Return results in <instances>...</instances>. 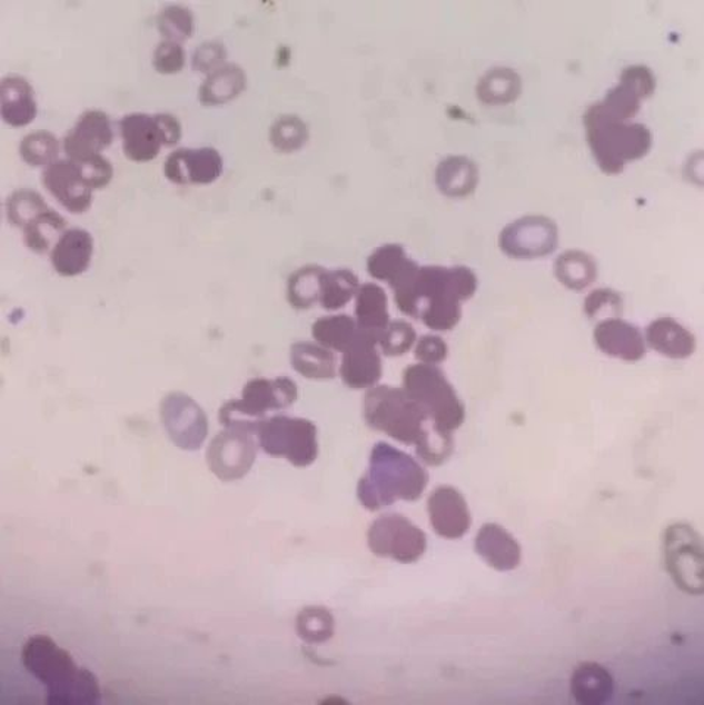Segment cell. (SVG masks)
Instances as JSON below:
<instances>
[{
  "instance_id": "6da1fadb",
  "label": "cell",
  "mask_w": 704,
  "mask_h": 705,
  "mask_svg": "<svg viewBox=\"0 0 704 705\" xmlns=\"http://www.w3.org/2000/svg\"><path fill=\"white\" fill-rule=\"evenodd\" d=\"M363 410L369 428L406 446H414L424 464L440 466L454 453V435L438 431L404 387L369 388L364 397Z\"/></svg>"
},
{
  "instance_id": "7a4b0ae2",
  "label": "cell",
  "mask_w": 704,
  "mask_h": 705,
  "mask_svg": "<svg viewBox=\"0 0 704 705\" xmlns=\"http://www.w3.org/2000/svg\"><path fill=\"white\" fill-rule=\"evenodd\" d=\"M21 662L46 688V703L93 705L100 703L98 679L79 667L70 653L46 635L31 636L21 649Z\"/></svg>"
},
{
  "instance_id": "3957f363",
  "label": "cell",
  "mask_w": 704,
  "mask_h": 705,
  "mask_svg": "<svg viewBox=\"0 0 704 705\" xmlns=\"http://www.w3.org/2000/svg\"><path fill=\"white\" fill-rule=\"evenodd\" d=\"M428 485L427 470L419 461L387 443L375 444L367 474L358 484L365 509L377 512L397 500L416 502Z\"/></svg>"
},
{
  "instance_id": "277c9868",
  "label": "cell",
  "mask_w": 704,
  "mask_h": 705,
  "mask_svg": "<svg viewBox=\"0 0 704 705\" xmlns=\"http://www.w3.org/2000/svg\"><path fill=\"white\" fill-rule=\"evenodd\" d=\"M584 126L598 168L609 176L624 171L631 160L646 157L653 145L647 126L611 118L597 102L585 111Z\"/></svg>"
},
{
  "instance_id": "5b68a950",
  "label": "cell",
  "mask_w": 704,
  "mask_h": 705,
  "mask_svg": "<svg viewBox=\"0 0 704 705\" xmlns=\"http://www.w3.org/2000/svg\"><path fill=\"white\" fill-rule=\"evenodd\" d=\"M478 279L466 267H419L414 277L396 288L395 300L401 314L419 319L428 304L452 300L456 304L470 299L477 291Z\"/></svg>"
},
{
  "instance_id": "8992f818",
  "label": "cell",
  "mask_w": 704,
  "mask_h": 705,
  "mask_svg": "<svg viewBox=\"0 0 704 705\" xmlns=\"http://www.w3.org/2000/svg\"><path fill=\"white\" fill-rule=\"evenodd\" d=\"M404 390L423 407L438 431L454 435L464 424V403L438 366L416 364L406 368Z\"/></svg>"
},
{
  "instance_id": "52a82bcc",
  "label": "cell",
  "mask_w": 704,
  "mask_h": 705,
  "mask_svg": "<svg viewBox=\"0 0 704 705\" xmlns=\"http://www.w3.org/2000/svg\"><path fill=\"white\" fill-rule=\"evenodd\" d=\"M256 438L267 455L285 457L296 468H308L318 459V429L313 420L271 416L260 423Z\"/></svg>"
},
{
  "instance_id": "ba28073f",
  "label": "cell",
  "mask_w": 704,
  "mask_h": 705,
  "mask_svg": "<svg viewBox=\"0 0 704 705\" xmlns=\"http://www.w3.org/2000/svg\"><path fill=\"white\" fill-rule=\"evenodd\" d=\"M368 546L375 556L409 565L427 552V535L408 517L391 513L369 526Z\"/></svg>"
},
{
  "instance_id": "9c48e42d",
  "label": "cell",
  "mask_w": 704,
  "mask_h": 705,
  "mask_svg": "<svg viewBox=\"0 0 704 705\" xmlns=\"http://www.w3.org/2000/svg\"><path fill=\"white\" fill-rule=\"evenodd\" d=\"M665 558L667 572L681 589L690 594L703 590V548L696 530L687 524L666 529Z\"/></svg>"
},
{
  "instance_id": "30bf717a",
  "label": "cell",
  "mask_w": 704,
  "mask_h": 705,
  "mask_svg": "<svg viewBox=\"0 0 704 705\" xmlns=\"http://www.w3.org/2000/svg\"><path fill=\"white\" fill-rule=\"evenodd\" d=\"M163 428L182 450H198L208 437V418L202 407L182 393L169 394L162 400Z\"/></svg>"
},
{
  "instance_id": "8fae6325",
  "label": "cell",
  "mask_w": 704,
  "mask_h": 705,
  "mask_svg": "<svg viewBox=\"0 0 704 705\" xmlns=\"http://www.w3.org/2000/svg\"><path fill=\"white\" fill-rule=\"evenodd\" d=\"M559 235L555 221L551 218L524 217L512 222L500 235L503 254L515 259H534L551 255L556 249Z\"/></svg>"
},
{
  "instance_id": "7c38bea8",
  "label": "cell",
  "mask_w": 704,
  "mask_h": 705,
  "mask_svg": "<svg viewBox=\"0 0 704 705\" xmlns=\"http://www.w3.org/2000/svg\"><path fill=\"white\" fill-rule=\"evenodd\" d=\"M255 435L226 429L210 441L207 460L210 471L219 479L237 480L249 474L256 460Z\"/></svg>"
},
{
  "instance_id": "4fadbf2b",
  "label": "cell",
  "mask_w": 704,
  "mask_h": 705,
  "mask_svg": "<svg viewBox=\"0 0 704 705\" xmlns=\"http://www.w3.org/2000/svg\"><path fill=\"white\" fill-rule=\"evenodd\" d=\"M222 171L221 153L214 148H180L169 153L163 163V176L178 186L212 185Z\"/></svg>"
},
{
  "instance_id": "5bb4252c",
  "label": "cell",
  "mask_w": 704,
  "mask_h": 705,
  "mask_svg": "<svg viewBox=\"0 0 704 705\" xmlns=\"http://www.w3.org/2000/svg\"><path fill=\"white\" fill-rule=\"evenodd\" d=\"M112 141L111 117L102 109H87L63 136L62 150L68 159L83 160L103 155Z\"/></svg>"
},
{
  "instance_id": "9a60e30c",
  "label": "cell",
  "mask_w": 704,
  "mask_h": 705,
  "mask_svg": "<svg viewBox=\"0 0 704 705\" xmlns=\"http://www.w3.org/2000/svg\"><path fill=\"white\" fill-rule=\"evenodd\" d=\"M42 182L44 189L70 214H85L93 203L95 190L87 185L75 160H54L43 169Z\"/></svg>"
},
{
  "instance_id": "2e32d148",
  "label": "cell",
  "mask_w": 704,
  "mask_h": 705,
  "mask_svg": "<svg viewBox=\"0 0 704 705\" xmlns=\"http://www.w3.org/2000/svg\"><path fill=\"white\" fill-rule=\"evenodd\" d=\"M120 135L122 152L131 162H150L166 148L161 127L155 113H126L120 121Z\"/></svg>"
},
{
  "instance_id": "e0dca14e",
  "label": "cell",
  "mask_w": 704,
  "mask_h": 705,
  "mask_svg": "<svg viewBox=\"0 0 704 705\" xmlns=\"http://www.w3.org/2000/svg\"><path fill=\"white\" fill-rule=\"evenodd\" d=\"M428 515L434 533L446 539L465 537L473 524L468 503L449 485L434 489L428 498Z\"/></svg>"
},
{
  "instance_id": "ac0fdd59",
  "label": "cell",
  "mask_w": 704,
  "mask_h": 705,
  "mask_svg": "<svg viewBox=\"0 0 704 705\" xmlns=\"http://www.w3.org/2000/svg\"><path fill=\"white\" fill-rule=\"evenodd\" d=\"M377 347L378 338L363 329L359 340L343 352L340 377L347 387L369 390L377 386L383 375V360Z\"/></svg>"
},
{
  "instance_id": "d6986e66",
  "label": "cell",
  "mask_w": 704,
  "mask_h": 705,
  "mask_svg": "<svg viewBox=\"0 0 704 705\" xmlns=\"http://www.w3.org/2000/svg\"><path fill=\"white\" fill-rule=\"evenodd\" d=\"M594 342L606 356L638 361L646 355V340L633 324L624 319H602L594 329Z\"/></svg>"
},
{
  "instance_id": "ffe728a7",
  "label": "cell",
  "mask_w": 704,
  "mask_h": 705,
  "mask_svg": "<svg viewBox=\"0 0 704 705\" xmlns=\"http://www.w3.org/2000/svg\"><path fill=\"white\" fill-rule=\"evenodd\" d=\"M297 400V386L290 378H255L246 384L240 401L256 418H268L269 411H280Z\"/></svg>"
},
{
  "instance_id": "44dd1931",
  "label": "cell",
  "mask_w": 704,
  "mask_h": 705,
  "mask_svg": "<svg viewBox=\"0 0 704 705\" xmlns=\"http://www.w3.org/2000/svg\"><path fill=\"white\" fill-rule=\"evenodd\" d=\"M39 107L31 82L24 76L7 75L0 80V117L11 127H27L38 117Z\"/></svg>"
},
{
  "instance_id": "7402d4cb",
  "label": "cell",
  "mask_w": 704,
  "mask_h": 705,
  "mask_svg": "<svg viewBox=\"0 0 704 705\" xmlns=\"http://www.w3.org/2000/svg\"><path fill=\"white\" fill-rule=\"evenodd\" d=\"M95 254V240L85 228H68L52 251L50 264L61 277L72 278L89 269Z\"/></svg>"
},
{
  "instance_id": "603a6c76",
  "label": "cell",
  "mask_w": 704,
  "mask_h": 705,
  "mask_svg": "<svg viewBox=\"0 0 704 705\" xmlns=\"http://www.w3.org/2000/svg\"><path fill=\"white\" fill-rule=\"evenodd\" d=\"M475 552L493 569L509 572L519 566L523 549L503 526L484 525L475 538Z\"/></svg>"
},
{
  "instance_id": "cb8c5ba5",
  "label": "cell",
  "mask_w": 704,
  "mask_h": 705,
  "mask_svg": "<svg viewBox=\"0 0 704 705\" xmlns=\"http://www.w3.org/2000/svg\"><path fill=\"white\" fill-rule=\"evenodd\" d=\"M646 345L670 359H687L696 350V337L672 318L653 320L644 334Z\"/></svg>"
},
{
  "instance_id": "d4e9b609",
  "label": "cell",
  "mask_w": 704,
  "mask_h": 705,
  "mask_svg": "<svg viewBox=\"0 0 704 705\" xmlns=\"http://www.w3.org/2000/svg\"><path fill=\"white\" fill-rule=\"evenodd\" d=\"M615 693L614 676L598 663H583L575 668L571 679V694L575 702L583 705H602Z\"/></svg>"
},
{
  "instance_id": "484cf974",
  "label": "cell",
  "mask_w": 704,
  "mask_h": 705,
  "mask_svg": "<svg viewBox=\"0 0 704 705\" xmlns=\"http://www.w3.org/2000/svg\"><path fill=\"white\" fill-rule=\"evenodd\" d=\"M419 265L409 259L404 247L399 245H384L369 256L367 269L377 281L390 284L393 290L413 278Z\"/></svg>"
},
{
  "instance_id": "4316f807",
  "label": "cell",
  "mask_w": 704,
  "mask_h": 705,
  "mask_svg": "<svg viewBox=\"0 0 704 705\" xmlns=\"http://www.w3.org/2000/svg\"><path fill=\"white\" fill-rule=\"evenodd\" d=\"M248 86V77L244 68L227 62L207 76L199 87V100L207 107H219L239 98Z\"/></svg>"
},
{
  "instance_id": "83f0119b",
  "label": "cell",
  "mask_w": 704,
  "mask_h": 705,
  "mask_svg": "<svg viewBox=\"0 0 704 705\" xmlns=\"http://www.w3.org/2000/svg\"><path fill=\"white\" fill-rule=\"evenodd\" d=\"M356 322L365 332L381 338L386 331L388 324L391 322L390 314H388V300L386 291L378 284L369 282L360 286L358 295H356Z\"/></svg>"
},
{
  "instance_id": "f1b7e54d",
  "label": "cell",
  "mask_w": 704,
  "mask_h": 705,
  "mask_svg": "<svg viewBox=\"0 0 704 705\" xmlns=\"http://www.w3.org/2000/svg\"><path fill=\"white\" fill-rule=\"evenodd\" d=\"M360 336L363 329L349 315L323 316L313 325L314 341L331 351L345 352Z\"/></svg>"
},
{
  "instance_id": "f546056e",
  "label": "cell",
  "mask_w": 704,
  "mask_h": 705,
  "mask_svg": "<svg viewBox=\"0 0 704 705\" xmlns=\"http://www.w3.org/2000/svg\"><path fill=\"white\" fill-rule=\"evenodd\" d=\"M436 182L442 193L464 197L474 193L478 185V168L466 157H449L438 163Z\"/></svg>"
},
{
  "instance_id": "4dcf8cb0",
  "label": "cell",
  "mask_w": 704,
  "mask_h": 705,
  "mask_svg": "<svg viewBox=\"0 0 704 705\" xmlns=\"http://www.w3.org/2000/svg\"><path fill=\"white\" fill-rule=\"evenodd\" d=\"M291 368L309 379H333L336 377V356L318 342L300 341L291 346Z\"/></svg>"
},
{
  "instance_id": "1f68e13d",
  "label": "cell",
  "mask_w": 704,
  "mask_h": 705,
  "mask_svg": "<svg viewBox=\"0 0 704 705\" xmlns=\"http://www.w3.org/2000/svg\"><path fill=\"white\" fill-rule=\"evenodd\" d=\"M68 230L66 218L50 208L22 228L26 246L38 255L50 254L59 238Z\"/></svg>"
},
{
  "instance_id": "d6a6232c",
  "label": "cell",
  "mask_w": 704,
  "mask_h": 705,
  "mask_svg": "<svg viewBox=\"0 0 704 705\" xmlns=\"http://www.w3.org/2000/svg\"><path fill=\"white\" fill-rule=\"evenodd\" d=\"M326 272L327 269L318 265H308L291 274L287 284V299L292 308L306 310L319 304Z\"/></svg>"
},
{
  "instance_id": "836d02e7",
  "label": "cell",
  "mask_w": 704,
  "mask_h": 705,
  "mask_svg": "<svg viewBox=\"0 0 704 705\" xmlns=\"http://www.w3.org/2000/svg\"><path fill=\"white\" fill-rule=\"evenodd\" d=\"M556 277L571 290H584L596 281V260L585 251H565L556 260Z\"/></svg>"
},
{
  "instance_id": "e575fe53",
  "label": "cell",
  "mask_w": 704,
  "mask_h": 705,
  "mask_svg": "<svg viewBox=\"0 0 704 705\" xmlns=\"http://www.w3.org/2000/svg\"><path fill=\"white\" fill-rule=\"evenodd\" d=\"M477 91L484 103H509L519 98L520 77L510 68H495L479 80Z\"/></svg>"
},
{
  "instance_id": "d590c367",
  "label": "cell",
  "mask_w": 704,
  "mask_h": 705,
  "mask_svg": "<svg viewBox=\"0 0 704 705\" xmlns=\"http://www.w3.org/2000/svg\"><path fill=\"white\" fill-rule=\"evenodd\" d=\"M360 288L358 275L349 269H334L324 277L319 305L326 310H338L349 305Z\"/></svg>"
},
{
  "instance_id": "8d00e7d4",
  "label": "cell",
  "mask_w": 704,
  "mask_h": 705,
  "mask_svg": "<svg viewBox=\"0 0 704 705\" xmlns=\"http://www.w3.org/2000/svg\"><path fill=\"white\" fill-rule=\"evenodd\" d=\"M62 150V140H59L52 131L36 130L22 137L20 141V157L27 165L33 168H46L59 159Z\"/></svg>"
},
{
  "instance_id": "74e56055",
  "label": "cell",
  "mask_w": 704,
  "mask_h": 705,
  "mask_svg": "<svg viewBox=\"0 0 704 705\" xmlns=\"http://www.w3.org/2000/svg\"><path fill=\"white\" fill-rule=\"evenodd\" d=\"M4 208H7L9 224L22 230L27 224L50 209V206L46 203L44 197L39 191L18 189L8 196Z\"/></svg>"
},
{
  "instance_id": "f35d334b",
  "label": "cell",
  "mask_w": 704,
  "mask_h": 705,
  "mask_svg": "<svg viewBox=\"0 0 704 705\" xmlns=\"http://www.w3.org/2000/svg\"><path fill=\"white\" fill-rule=\"evenodd\" d=\"M157 27L162 40L182 43L191 38L195 31V17L189 8L181 3L166 4L158 12Z\"/></svg>"
},
{
  "instance_id": "ab89813d",
  "label": "cell",
  "mask_w": 704,
  "mask_h": 705,
  "mask_svg": "<svg viewBox=\"0 0 704 705\" xmlns=\"http://www.w3.org/2000/svg\"><path fill=\"white\" fill-rule=\"evenodd\" d=\"M309 128L308 123L297 116H282L274 121L269 128V140L274 148L282 153L296 152L304 148L308 141Z\"/></svg>"
},
{
  "instance_id": "60d3db41",
  "label": "cell",
  "mask_w": 704,
  "mask_h": 705,
  "mask_svg": "<svg viewBox=\"0 0 704 705\" xmlns=\"http://www.w3.org/2000/svg\"><path fill=\"white\" fill-rule=\"evenodd\" d=\"M297 632L309 643H323L330 639L334 632L331 613L323 607H308L297 619Z\"/></svg>"
},
{
  "instance_id": "b9f144b4",
  "label": "cell",
  "mask_w": 704,
  "mask_h": 705,
  "mask_svg": "<svg viewBox=\"0 0 704 705\" xmlns=\"http://www.w3.org/2000/svg\"><path fill=\"white\" fill-rule=\"evenodd\" d=\"M597 103L601 105L607 116L618 119V121H631L642 108V99L628 87L621 85V82L614 89L607 91L605 99Z\"/></svg>"
},
{
  "instance_id": "7bdbcfd3",
  "label": "cell",
  "mask_w": 704,
  "mask_h": 705,
  "mask_svg": "<svg viewBox=\"0 0 704 705\" xmlns=\"http://www.w3.org/2000/svg\"><path fill=\"white\" fill-rule=\"evenodd\" d=\"M416 345V332L406 320H391L379 338V347L384 355L396 357L404 356Z\"/></svg>"
},
{
  "instance_id": "ee69618b",
  "label": "cell",
  "mask_w": 704,
  "mask_h": 705,
  "mask_svg": "<svg viewBox=\"0 0 704 705\" xmlns=\"http://www.w3.org/2000/svg\"><path fill=\"white\" fill-rule=\"evenodd\" d=\"M187 62L186 49L177 41L161 40L153 50L152 66L159 75L172 76L181 72Z\"/></svg>"
},
{
  "instance_id": "f6af8a7d",
  "label": "cell",
  "mask_w": 704,
  "mask_h": 705,
  "mask_svg": "<svg viewBox=\"0 0 704 705\" xmlns=\"http://www.w3.org/2000/svg\"><path fill=\"white\" fill-rule=\"evenodd\" d=\"M621 310V296L609 288L594 290L584 301V312L589 319H596L598 316L603 319L618 318Z\"/></svg>"
},
{
  "instance_id": "bcb514c9",
  "label": "cell",
  "mask_w": 704,
  "mask_h": 705,
  "mask_svg": "<svg viewBox=\"0 0 704 705\" xmlns=\"http://www.w3.org/2000/svg\"><path fill=\"white\" fill-rule=\"evenodd\" d=\"M75 162L79 167L87 185L95 191L103 189L112 181L113 165L105 155H96V157L75 160Z\"/></svg>"
},
{
  "instance_id": "7dc6e473",
  "label": "cell",
  "mask_w": 704,
  "mask_h": 705,
  "mask_svg": "<svg viewBox=\"0 0 704 705\" xmlns=\"http://www.w3.org/2000/svg\"><path fill=\"white\" fill-rule=\"evenodd\" d=\"M227 63L226 46L217 40L204 41L196 48L194 57H191V67L196 72L209 76L210 72L218 70Z\"/></svg>"
},
{
  "instance_id": "c3c4849f",
  "label": "cell",
  "mask_w": 704,
  "mask_h": 705,
  "mask_svg": "<svg viewBox=\"0 0 704 705\" xmlns=\"http://www.w3.org/2000/svg\"><path fill=\"white\" fill-rule=\"evenodd\" d=\"M619 82L633 90L642 100L651 98L656 90V77L646 66L626 67L621 72Z\"/></svg>"
},
{
  "instance_id": "681fc988",
  "label": "cell",
  "mask_w": 704,
  "mask_h": 705,
  "mask_svg": "<svg viewBox=\"0 0 704 705\" xmlns=\"http://www.w3.org/2000/svg\"><path fill=\"white\" fill-rule=\"evenodd\" d=\"M447 355H449V347L442 337L429 334L416 340L415 357L419 364L437 366L446 360Z\"/></svg>"
},
{
  "instance_id": "f907efd6",
  "label": "cell",
  "mask_w": 704,
  "mask_h": 705,
  "mask_svg": "<svg viewBox=\"0 0 704 705\" xmlns=\"http://www.w3.org/2000/svg\"><path fill=\"white\" fill-rule=\"evenodd\" d=\"M158 119L159 127H161L163 141H166V148H172L182 137V126L180 119L169 112L155 113Z\"/></svg>"
}]
</instances>
